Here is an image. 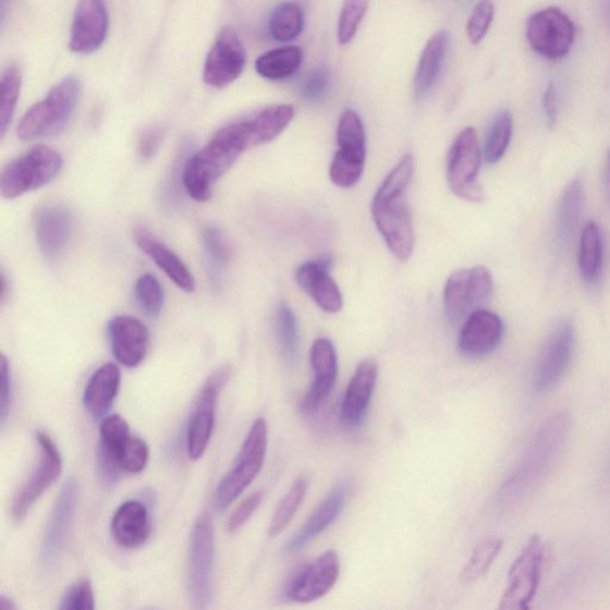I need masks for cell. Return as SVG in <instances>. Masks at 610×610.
<instances>
[{
	"instance_id": "obj_22",
	"label": "cell",
	"mask_w": 610,
	"mask_h": 610,
	"mask_svg": "<svg viewBox=\"0 0 610 610\" xmlns=\"http://www.w3.org/2000/svg\"><path fill=\"white\" fill-rule=\"evenodd\" d=\"M108 334L112 353L119 363L133 368L144 362L150 338L144 322L130 315H120L110 320Z\"/></svg>"
},
{
	"instance_id": "obj_45",
	"label": "cell",
	"mask_w": 610,
	"mask_h": 610,
	"mask_svg": "<svg viewBox=\"0 0 610 610\" xmlns=\"http://www.w3.org/2000/svg\"><path fill=\"white\" fill-rule=\"evenodd\" d=\"M495 7L492 0H479L469 14L466 34L469 42L479 45L485 40L493 20Z\"/></svg>"
},
{
	"instance_id": "obj_20",
	"label": "cell",
	"mask_w": 610,
	"mask_h": 610,
	"mask_svg": "<svg viewBox=\"0 0 610 610\" xmlns=\"http://www.w3.org/2000/svg\"><path fill=\"white\" fill-rule=\"evenodd\" d=\"M377 380V362L371 358L363 361L352 376L342 400L340 419L343 427L355 429L365 423Z\"/></svg>"
},
{
	"instance_id": "obj_31",
	"label": "cell",
	"mask_w": 610,
	"mask_h": 610,
	"mask_svg": "<svg viewBox=\"0 0 610 610\" xmlns=\"http://www.w3.org/2000/svg\"><path fill=\"white\" fill-rule=\"evenodd\" d=\"M584 205V186L580 176L571 181L559 200L556 221V237L566 244L574 236Z\"/></svg>"
},
{
	"instance_id": "obj_18",
	"label": "cell",
	"mask_w": 610,
	"mask_h": 610,
	"mask_svg": "<svg viewBox=\"0 0 610 610\" xmlns=\"http://www.w3.org/2000/svg\"><path fill=\"white\" fill-rule=\"evenodd\" d=\"M110 25L107 0H78L69 47L76 56H91L107 41Z\"/></svg>"
},
{
	"instance_id": "obj_54",
	"label": "cell",
	"mask_w": 610,
	"mask_h": 610,
	"mask_svg": "<svg viewBox=\"0 0 610 610\" xmlns=\"http://www.w3.org/2000/svg\"><path fill=\"white\" fill-rule=\"evenodd\" d=\"M607 181H608V188L610 195V150H609L608 164H607Z\"/></svg>"
},
{
	"instance_id": "obj_53",
	"label": "cell",
	"mask_w": 610,
	"mask_h": 610,
	"mask_svg": "<svg viewBox=\"0 0 610 610\" xmlns=\"http://www.w3.org/2000/svg\"><path fill=\"white\" fill-rule=\"evenodd\" d=\"M11 3V0H0V11H2V20L4 21V17L7 15V11H8V7Z\"/></svg>"
},
{
	"instance_id": "obj_40",
	"label": "cell",
	"mask_w": 610,
	"mask_h": 610,
	"mask_svg": "<svg viewBox=\"0 0 610 610\" xmlns=\"http://www.w3.org/2000/svg\"><path fill=\"white\" fill-rule=\"evenodd\" d=\"M503 548V539L489 537L481 540L461 572V581L474 583L485 576Z\"/></svg>"
},
{
	"instance_id": "obj_12",
	"label": "cell",
	"mask_w": 610,
	"mask_h": 610,
	"mask_svg": "<svg viewBox=\"0 0 610 610\" xmlns=\"http://www.w3.org/2000/svg\"><path fill=\"white\" fill-rule=\"evenodd\" d=\"M231 366H219L209 375L198 393L187 425L186 448L190 460H200L209 447L219 398L223 387L231 378Z\"/></svg>"
},
{
	"instance_id": "obj_16",
	"label": "cell",
	"mask_w": 610,
	"mask_h": 610,
	"mask_svg": "<svg viewBox=\"0 0 610 610\" xmlns=\"http://www.w3.org/2000/svg\"><path fill=\"white\" fill-rule=\"evenodd\" d=\"M247 62L246 49L237 33L223 28L209 50L203 68V81L212 87L231 86L244 73Z\"/></svg>"
},
{
	"instance_id": "obj_21",
	"label": "cell",
	"mask_w": 610,
	"mask_h": 610,
	"mask_svg": "<svg viewBox=\"0 0 610 610\" xmlns=\"http://www.w3.org/2000/svg\"><path fill=\"white\" fill-rule=\"evenodd\" d=\"M35 236L38 248L49 261L65 253L73 232L72 211L63 206L42 207L35 215Z\"/></svg>"
},
{
	"instance_id": "obj_52",
	"label": "cell",
	"mask_w": 610,
	"mask_h": 610,
	"mask_svg": "<svg viewBox=\"0 0 610 610\" xmlns=\"http://www.w3.org/2000/svg\"><path fill=\"white\" fill-rule=\"evenodd\" d=\"M10 600L7 599V597L2 596L0 597V608L4 609V610H9V609H14L15 606L12 605V602H9Z\"/></svg>"
},
{
	"instance_id": "obj_6",
	"label": "cell",
	"mask_w": 610,
	"mask_h": 610,
	"mask_svg": "<svg viewBox=\"0 0 610 610\" xmlns=\"http://www.w3.org/2000/svg\"><path fill=\"white\" fill-rule=\"evenodd\" d=\"M550 551L545 539L536 534L526 544L508 575V587L501 597L502 610H526L539 588Z\"/></svg>"
},
{
	"instance_id": "obj_19",
	"label": "cell",
	"mask_w": 610,
	"mask_h": 610,
	"mask_svg": "<svg viewBox=\"0 0 610 610\" xmlns=\"http://www.w3.org/2000/svg\"><path fill=\"white\" fill-rule=\"evenodd\" d=\"M575 330L570 321H563L553 330L538 359L533 377V388L546 392L562 380L574 353Z\"/></svg>"
},
{
	"instance_id": "obj_38",
	"label": "cell",
	"mask_w": 610,
	"mask_h": 610,
	"mask_svg": "<svg viewBox=\"0 0 610 610\" xmlns=\"http://www.w3.org/2000/svg\"><path fill=\"white\" fill-rule=\"evenodd\" d=\"M310 485L309 475H301L285 493L283 500L277 507L270 524V536L277 537L281 534L294 520L296 513L302 505L305 495H307Z\"/></svg>"
},
{
	"instance_id": "obj_15",
	"label": "cell",
	"mask_w": 610,
	"mask_h": 610,
	"mask_svg": "<svg viewBox=\"0 0 610 610\" xmlns=\"http://www.w3.org/2000/svg\"><path fill=\"white\" fill-rule=\"evenodd\" d=\"M340 569L338 552L328 550L292 574L286 582L285 596L296 603L320 600L335 587Z\"/></svg>"
},
{
	"instance_id": "obj_14",
	"label": "cell",
	"mask_w": 610,
	"mask_h": 610,
	"mask_svg": "<svg viewBox=\"0 0 610 610\" xmlns=\"http://www.w3.org/2000/svg\"><path fill=\"white\" fill-rule=\"evenodd\" d=\"M36 441L40 448V457L32 475L15 492L11 503V515L17 524L27 517L36 501L54 485L62 473L61 453L53 439L45 431H37Z\"/></svg>"
},
{
	"instance_id": "obj_34",
	"label": "cell",
	"mask_w": 610,
	"mask_h": 610,
	"mask_svg": "<svg viewBox=\"0 0 610 610\" xmlns=\"http://www.w3.org/2000/svg\"><path fill=\"white\" fill-rule=\"evenodd\" d=\"M603 266V243L599 225L588 222L583 228L580 243L578 267L583 281L594 284L599 281Z\"/></svg>"
},
{
	"instance_id": "obj_42",
	"label": "cell",
	"mask_w": 610,
	"mask_h": 610,
	"mask_svg": "<svg viewBox=\"0 0 610 610\" xmlns=\"http://www.w3.org/2000/svg\"><path fill=\"white\" fill-rule=\"evenodd\" d=\"M368 5L370 0H343L338 22V42L341 46L349 45L357 35Z\"/></svg>"
},
{
	"instance_id": "obj_1",
	"label": "cell",
	"mask_w": 610,
	"mask_h": 610,
	"mask_svg": "<svg viewBox=\"0 0 610 610\" xmlns=\"http://www.w3.org/2000/svg\"><path fill=\"white\" fill-rule=\"evenodd\" d=\"M248 148H252L248 120L223 126L185 161L182 181L187 195L198 203L208 202L216 183Z\"/></svg>"
},
{
	"instance_id": "obj_26",
	"label": "cell",
	"mask_w": 610,
	"mask_h": 610,
	"mask_svg": "<svg viewBox=\"0 0 610 610\" xmlns=\"http://www.w3.org/2000/svg\"><path fill=\"white\" fill-rule=\"evenodd\" d=\"M346 501L347 486L345 483H340L305 521L304 526L295 534V537L288 542V552L296 553L314 539L320 537L325 530L335 523L343 508H345Z\"/></svg>"
},
{
	"instance_id": "obj_41",
	"label": "cell",
	"mask_w": 610,
	"mask_h": 610,
	"mask_svg": "<svg viewBox=\"0 0 610 610\" xmlns=\"http://www.w3.org/2000/svg\"><path fill=\"white\" fill-rule=\"evenodd\" d=\"M513 136V114L503 110L493 120L485 145V159L488 163L499 162L510 147Z\"/></svg>"
},
{
	"instance_id": "obj_5",
	"label": "cell",
	"mask_w": 610,
	"mask_h": 610,
	"mask_svg": "<svg viewBox=\"0 0 610 610\" xmlns=\"http://www.w3.org/2000/svg\"><path fill=\"white\" fill-rule=\"evenodd\" d=\"M63 159L59 151L47 146H36L12 160L0 176V193L5 199H15L32 193L60 174Z\"/></svg>"
},
{
	"instance_id": "obj_24",
	"label": "cell",
	"mask_w": 610,
	"mask_h": 610,
	"mask_svg": "<svg viewBox=\"0 0 610 610\" xmlns=\"http://www.w3.org/2000/svg\"><path fill=\"white\" fill-rule=\"evenodd\" d=\"M504 334V325L499 315L480 309L464 321L457 346L469 358L485 357L499 347Z\"/></svg>"
},
{
	"instance_id": "obj_2",
	"label": "cell",
	"mask_w": 610,
	"mask_h": 610,
	"mask_svg": "<svg viewBox=\"0 0 610 610\" xmlns=\"http://www.w3.org/2000/svg\"><path fill=\"white\" fill-rule=\"evenodd\" d=\"M570 428L571 417L565 412H559L546 419L532 439L523 463L507 483L505 489L515 496V493L524 495L536 488L548 475L556 457L564 448Z\"/></svg>"
},
{
	"instance_id": "obj_48",
	"label": "cell",
	"mask_w": 610,
	"mask_h": 610,
	"mask_svg": "<svg viewBox=\"0 0 610 610\" xmlns=\"http://www.w3.org/2000/svg\"><path fill=\"white\" fill-rule=\"evenodd\" d=\"M167 136V130L162 125H152L147 129L138 138L137 151L139 158L147 161L157 156Z\"/></svg>"
},
{
	"instance_id": "obj_25",
	"label": "cell",
	"mask_w": 610,
	"mask_h": 610,
	"mask_svg": "<svg viewBox=\"0 0 610 610\" xmlns=\"http://www.w3.org/2000/svg\"><path fill=\"white\" fill-rule=\"evenodd\" d=\"M296 281L325 313L337 314L343 307L341 291L328 271L325 261H308L302 264L296 271Z\"/></svg>"
},
{
	"instance_id": "obj_39",
	"label": "cell",
	"mask_w": 610,
	"mask_h": 610,
	"mask_svg": "<svg viewBox=\"0 0 610 610\" xmlns=\"http://www.w3.org/2000/svg\"><path fill=\"white\" fill-rule=\"evenodd\" d=\"M22 88V72L15 65L5 68L0 81V136L4 137L9 131L12 119L15 117L16 108Z\"/></svg>"
},
{
	"instance_id": "obj_49",
	"label": "cell",
	"mask_w": 610,
	"mask_h": 610,
	"mask_svg": "<svg viewBox=\"0 0 610 610\" xmlns=\"http://www.w3.org/2000/svg\"><path fill=\"white\" fill-rule=\"evenodd\" d=\"M329 87V73L326 68H319L314 70L305 80L302 94L304 98L310 101L321 100Z\"/></svg>"
},
{
	"instance_id": "obj_43",
	"label": "cell",
	"mask_w": 610,
	"mask_h": 610,
	"mask_svg": "<svg viewBox=\"0 0 610 610\" xmlns=\"http://www.w3.org/2000/svg\"><path fill=\"white\" fill-rule=\"evenodd\" d=\"M149 460V449L147 443L137 437L131 436L126 439L113 461L119 464L123 473H143Z\"/></svg>"
},
{
	"instance_id": "obj_51",
	"label": "cell",
	"mask_w": 610,
	"mask_h": 610,
	"mask_svg": "<svg viewBox=\"0 0 610 610\" xmlns=\"http://www.w3.org/2000/svg\"><path fill=\"white\" fill-rule=\"evenodd\" d=\"M542 108L546 121H548L551 129H553L559 117L557 88L553 83H550L549 86L546 87L542 97Z\"/></svg>"
},
{
	"instance_id": "obj_37",
	"label": "cell",
	"mask_w": 610,
	"mask_h": 610,
	"mask_svg": "<svg viewBox=\"0 0 610 610\" xmlns=\"http://www.w3.org/2000/svg\"><path fill=\"white\" fill-rule=\"evenodd\" d=\"M304 25L302 8L292 2L276 7L269 20V33L274 41L290 42L297 38Z\"/></svg>"
},
{
	"instance_id": "obj_17",
	"label": "cell",
	"mask_w": 610,
	"mask_h": 610,
	"mask_svg": "<svg viewBox=\"0 0 610 610\" xmlns=\"http://www.w3.org/2000/svg\"><path fill=\"white\" fill-rule=\"evenodd\" d=\"M80 483L74 477L63 485L50 514L41 546V563L46 569L53 568L65 549L73 526L76 507L80 501Z\"/></svg>"
},
{
	"instance_id": "obj_30",
	"label": "cell",
	"mask_w": 610,
	"mask_h": 610,
	"mask_svg": "<svg viewBox=\"0 0 610 610\" xmlns=\"http://www.w3.org/2000/svg\"><path fill=\"white\" fill-rule=\"evenodd\" d=\"M450 34L441 30L431 36L419 57L414 78V94L417 99L425 98L436 86L447 59Z\"/></svg>"
},
{
	"instance_id": "obj_10",
	"label": "cell",
	"mask_w": 610,
	"mask_h": 610,
	"mask_svg": "<svg viewBox=\"0 0 610 610\" xmlns=\"http://www.w3.org/2000/svg\"><path fill=\"white\" fill-rule=\"evenodd\" d=\"M480 164L478 134L467 126L456 135L449 151L448 182L455 196L474 203L485 200V188L479 182Z\"/></svg>"
},
{
	"instance_id": "obj_32",
	"label": "cell",
	"mask_w": 610,
	"mask_h": 610,
	"mask_svg": "<svg viewBox=\"0 0 610 610\" xmlns=\"http://www.w3.org/2000/svg\"><path fill=\"white\" fill-rule=\"evenodd\" d=\"M295 118L294 107L279 105L266 108L249 119L252 147L270 144Z\"/></svg>"
},
{
	"instance_id": "obj_11",
	"label": "cell",
	"mask_w": 610,
	"mask_h": 610,
	"mask_svg": "<svg viewBox=\"0 0 610 610\" xmlns=\"http://www.w3.org/2000/svg\"><path fill=\"white\" fill-rule=\"evenodd\" d=\"M492 290V276L487 267L475 266L456 271L444 285V310L452 321H465L469 315L485 309Z\"/></svg>"
},
{
	"instance_id": "obj_4",
	"label": "cell",
	"mask_w": 610,
	"mask_h": 610,
	"mask_svg": "<svg viewBox=\"0 0 610 610\" xmlns=\"http://www.w3.org/2000/svg\"><path fill=\"white\" fill-rule=\"evenodd\" d=\"M267 444H269V427L265 418L260 417L249 429L231 472L222 478L216 489V510L219 512L228 510L229 505H232L257 478L265 463Z\"/></svg>"
},
{
	"instance_id": "obj_33",
	"label": "cell",
	"mask_w": 610,
	"mask_h": 610,
	"mask_svg": "<svg viewBox=\"0 0 610 610\" xmlns=\"http://www.w3.org/2000/svg\"><path fill=\"white\" fill-rule=\"evenodd\" d=\"M302 62L301 48L286 46L261 54L256 61V71L264 80L284 81L296 74L302 66Z\"/></svg>"
},
{
	"instance_id": "obj_7",
	"label": "cell",
	"mask_w": 610,
	"mask_h": 610,
	"mask_svg": "<svg viewBox=\"0 0 610 610\" xmlns=\"http://www.w3.org/2000/svg\"><path fill=\"white\" fill-rule=\"evenodd\" d=\"M215 563V536L209 514H202L191 530L187 589L196 609H206L212 600Z\"/></svg>"
},
{
	"instance_id": "obj_35",
	"label": "cell",
	"mask_w": 610,
	"mask_h": 610,
	"mask_svg": "<svg viewBox=\"0 0 610 610\" xmlns=\"http://www.w3.org/2000/svg\"><path fill=\"white\" fill-rule=\"evenodd\" d=\"M273 332L279 350L288 363H295L300 349L297 317L288 304H279L273 313Z\"/></svg>"
},
{
	"instance_id": "obj_50",
	"label": "cell",
	"mask_w": 610,
	"mask_h": 610,
	"mask_svg": "<svg viewBox=\"0 0 610 610\" xmlns=\"http://www.w3.org/2000/svg\"><path fill=\"white\" fill-rule=\"evenodd\" d=\"M0 418H2V426L8 422L11 405V374L10 365L5 355H2V364H0Z\"/></svg>"
},
{
	"instance_id": "obj_23",
	"label": "cell",
	"mask_w": 610,
	"mask_h": 610,
	"mask_svg": "<svg viewBox=\"0 0 610 610\" xmlns=\"http://www.w3.org/2000/svg\"><path fill=\"white\" fill-rule=\"evenodd\" d=\"M310 363L314 379L302 402L305 413L319 408L335 387L339 364L333 342L326 338L316 339L310 351Z\"/></svg>"
},
{
	"instance_id": "obj_3",
	"label": "cell",
	"mask_w": 610,
	"mask_h": 610,
	"mask_svg": "<svg viewBox=\"0 0 610 610\" xmlns=\"http://www.w3.org/2000/svg\"><path fill=\"white\" fill-rule=\"evenodd\" d=\"M82 97L78 76L69 75L50 88L46 97L24 113L17 135L22 142H35L60 134L70 123Z\"/></svg>"
},
{
	"instance_id": "obj_9",
	"label": "cell",
	"mask_w": 610,
	"mask_h": 610,
	"mask_svg": "<svg viewBox=\"0 0 610 610\" xmlns=\"http://www.w3.org/2000/svg\"><path fill=\"white\" fill-rule=\"evenodd\" d=\"M405 194L376 193L371 213L378 232L399 260L408 261L415 247L412 212L403 200Z\"/></svg>"
},
{
	"instance_id": "obj_27",
	"label": "cell",
	"mask_w": 610,
	"mask_h": 610,
	"mask_svg": "<svg viewBox=\"0 0 610 610\" xmlns=\"http://www.w3.org/2000/svg\"><path fill=\"white\" fill-rule=\"evenodd\" d=\"M134 237L136 245L146 256L155 261L159 269L167 274L171 281L185 292L196 290L195 277L188 270L185 263L176 256L167 245L152 235L146 228H137Z\"/></svg>"
},
{
	"instance_id": "obj_47",
	"label": "cell",
	"mask_w": 610,
	"mask_h": 610,
	"mask_svg": "<svg viewBox=\"0 0 610 610\" xmlns=\"http://www.w3.org/2000/svg\"><path fill=\"white\" fill-rule=\"evenodd\" d=\"M263 499L264 493L261 491H257L251 493L248 498L241 502L228 520V532L235 533L243 528L253 514L257 512Z\"/></svg>"
},
{
	"instance_id": "obj_13",
	"label": "cell",
	"mask_w": 610,
	"mask_h": 610,
	"mask_svg": "<svg viewBox=\"0 0 610 610\" xmlns=\"http://www.w3.org/2000/svg\"><path fill=\"white\" fill-rule=\"evenodd\" d=\"M526 36L534 52L557 61L570 53L576 40V27L562 9L551 7L528 19Z\"/></svg>"
},
{
	"instance_id": "obj_28",
	"label": "cell",
	"mask_w": 610,
	"mask_h": 610,
	"mask_svg": "<svg viewBox=\"0 0 610 610\" xmlns=\"http://www.w3.org/2000/svg\"><path fill=\"white\" fill-rule=\"evenodd\" d=\"M111 534L122 548L137 549L150 537L149 513L145 504L138 501L124 502L113 514Z\"/></svg>"
},
{
	"instance_id": "obj_44",
	"label": "cell",
	"mask_w": 610,
	"mask_h": 610,
	"mask_svg": "<svg viewBox=\"0 0 610 610\" xmlns=\"http://www.w3.org/2000/svg\"><path fill=\"white\" fill-rule=\"evenodd\" d=\"M135 297L139 307L149 316L158 317L164 303L163 289L156 276L143 274L135 284Z\"/></svg>"
},
{
	"instance_id": "obj_29",
	"label": "cell",
	"mask_w": 610,
	"mask_h": 610,
	"mask_svg": "<svg viewBox=\"0 0 610 610\" xmlns=\"http://www.w3.org/2000/svg\"><path fill=\"white\" fill-rule=\"evenodd\" d=\"M121 386V371L118 365L105 364L87 381L84 405L95 418H105L111 411Z\"/></svg>"
},
{
	"instance_id": "obj_46",
	"label": "cell",
	"mask_w": 610,
	"mask_h": 610,
	"mask_svg": "<svg viewBox=\"0 0 610 610\" xmlns=\"http://www.w3.org/2000/svg\"><path fill=\"white\" fill-rule=\"evenodd\" d=\"M59 608L62 610H94L95 596L91 582L87 578L75 582L63 595Z\"/></svg>"
},
{
	"instance_id": "obj_8",
	"label": "cell",
	"mask_w": 610,
	"mask_h": 610,
	"mask_svg": "<svg viewBox=\"0 0 610 610\" xmlns=\"http://www.w3.org/2000/svg\"><path fill=\"white\" fill-rule=\"evenodd\" d=\"M337 143L339 149L330 164V181L349 188L362 180L366 161V133L358 112L349 109L341 114Z\"/></svg>"
},
{
	"instance_id": "obj_36",
	"label": "cell",
	"mask_w": 610,
	"mask_h": 610,
	"mask_svg": "<svg viewBox=\"0 0 610 610\" xmlns=\"http://www.w3.org/2000/svg\"><path fill=\"white\" fill-rule=\"evenodd\" d=\"M203 248H205L211 284L220 290L229 263V248L220 229L208 227L203 232Z\"/></svg>"
}]
</instances>
